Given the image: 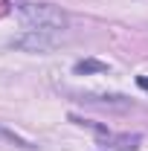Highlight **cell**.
<instances>
[{"instance_id": "1", "label": "cell", "mask_w": 148, "mask_h": 151, "mask_svg": "<svg viewBox=\"0 0 148 151\" xmlns=\"http://www.w3.org/2000/svg\"><path fill=\"white\" fill-rule=\"evenodd\" d=\"M15 12L29 32H64L70 26V15L44 0H18Z\"/></svg>"}, {"instance_id": "2", "label": "cell", "mask_w": 148, "mask_h": 151, "mask_svg": "<svg viewBox=\"0 0 148 151\" xmlns=\"http://www.w3.org/2000/svg\"><path fill=\"white\" fill-rule=\"evenodd\" d=\"M75 125H81V128H90L96 137H99V145L105 151H134L139 148V142H142V137L139 134H116L111 131L108 125H99V122H93V119H81V116H70Z\"/></svg>"}, {"instance_id": "3", "label": "cell", "mask_w": 148, "mask_h": 151, "mask_svg": "<svg viewBox=\"0 0 148 151\" xmlns=\"http://www.w3.org/2000/svg\"><path fill=\"white\" fill-rule=\"evenodd\" d=\"M58 32H26L12 41L15 50H23V52H50L52 47H58Z\"/></svg>"}, {"instance_id": "4", "label": "cell", "mask_w": 148, "mask_h": 151, "mask_svg": "<svg viewBox=\"0 0 148 151\" xmlns=\"http://www.w3.org/2000/svg\"><path fill=\"white\" fill-rule=\"evenodd\" d=\"M111 67L99 58H84V61H75L73 64V73L75 76H93V73H108Z\"/></svg>"}, {"instance_id": "5", "label": "cell", "mask_w": 148, "mask_h": 151, "mask_svg": "<svg viewBox=\"0 0 148 151\" xmlns=\"http://www.w3.org/2000/svg\"><path fill=\"white\" fill-rule=\"evenodd\" d=\"M84 102H90V105H105V108H131V99L125 96H96V93H87L81 96Z\"/></svg>"}, {"instance_id": "6", "label": "cell", "mask_w": 148, "mask_h": 151, "mask_svg": "<svg viewBox=\"0 0 148 151\" xmlns=\"http://www.w3.org/2000/svg\"><path fill=\"white\" fill-rule=\"evenodd\" d=\"M0 139H3V142H12V145H20V148H35L29 139H23L20 134H15L12 128H6L3 122H0Z\"/></svg>"}, {"instance_id": "7", "label": "cell", "mask_w": 148, "mask_h": 151, "mask_svg": "<svg viewBox=\"0 0 148 151\" xmlns=\"http://www.w3.org/2000/svg\"><path fill=\"white\" fill-rule=\"evenodd\" d=\"M137 84H139V87L148 93V78H145V76H137Z\"/></svg>"}, {"instance_id": "8", "label": "cell", "mask_w": 148, "mask_h": 151, "mask_svg": "<svg viewBox=\"0 0 148 151\" xmlns=\"http://www.w3.org/2000/svg\"><path fill=\"white\" fill-rule=\"evenodd\" d=\"M102 151H105V148H102Z\"/></svg>"}]
</instances>
